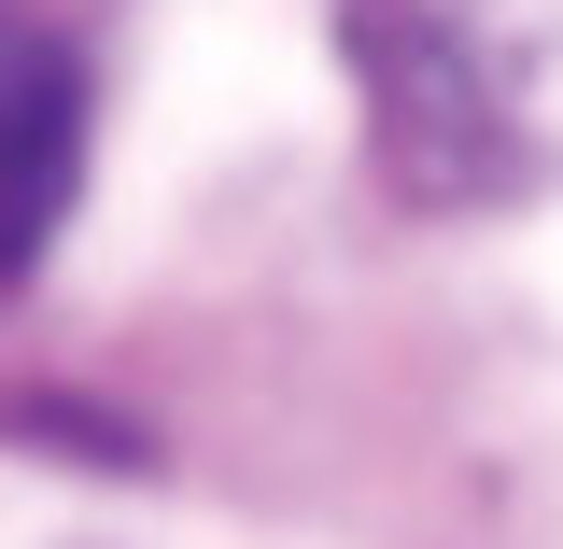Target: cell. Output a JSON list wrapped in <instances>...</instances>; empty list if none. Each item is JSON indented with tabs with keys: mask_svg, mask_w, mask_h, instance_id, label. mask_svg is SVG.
<instances>
[{
	"mask_svg": "<svg viewBox=\"0 0 563 549\" xmlns=\"http://www.w3.org/2000/svg\"><path fill=\"white\" fill-rule=\"evenodd\" d=\"M339 43H352V85H366V155H380V184L409 211H479L521 184V113H507L493 57L465 43V14L352 0Z\"/></svg>",
	"mask_w": 563,
	"mask_h": 549,
	"instance_id": "obj_1",
	"label": "cell"
},
{
	"mask_svg": "<svg viewBox=\"0 0 563 549\" xmlns=\"http://www.w3.org/2000/svg\"><path fill=\"white\" fill-rule=\"evenodd\" d=\"M70 198H85V70L57 43H29L0 70V296L57 254Z\"/></svg>",
	"mask_w": 563,
	"mask_h": 549,
	"instance_id": "obj_2",
	"label": "cell"
}]
</instances>
